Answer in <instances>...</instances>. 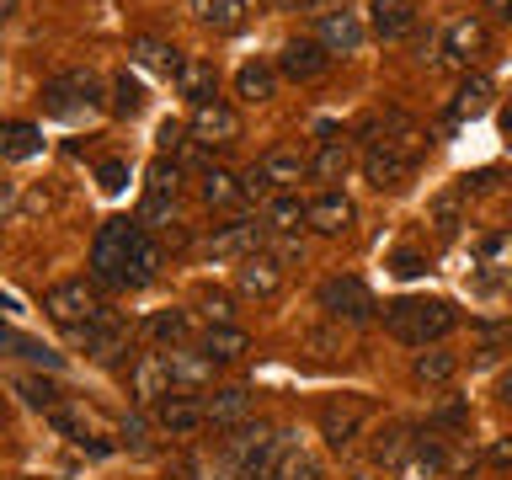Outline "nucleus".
<instances>
[{"label": "nucleus", "instance_id": "obj_1", "mask_svg": "<svg viewBox=\"0 0 512 480\" xmlns=\"http://www.w3.org/2000/svg\"><path fill=\"white\" fill-rule=\"evenodd\" d=\"M384 326L406 347H432L459 326V315L448 299H395V304H384Z\"/></svg>", "mask_w": 512, "mask_h": 480}, {"label": "nucleus", "instance_id": "obj_2", "mask_svg": "<svg viewBox=\"0 0 512 480\" xmlns=\"http://www.w3.org/2000/svg\"><path fill=\"white\" fill-rule=\"evenodd\" d=\"M422 134H400V139H374L363 150V176L374 182L379 192H400L411 182V171H416V155H422V144H416Z\"/></svg>", "mask_w": 512, "mask_h": 480}, {"label": "nucleus", "instance_id": "obj_3", "mask_svg": "<svg viewBox=\"0 0 512 480\" xmlns=\"http://www.w3.org/2000/svg\"><path fill=\"white\" fill-rule=\"evenodd\" d=\"M43 310H48V320H54V326L70 331V342H80V336H86L96 320L107 315L102 299L91 294L86 278H64V283H54V288L43 294Z\"/></svg>", "mask_w": 512, "mask_h": 480}, {"label": "nucleus", "instance_id": "obj_4", "mask_svg": "<svg viewBox=\"0 0 512 480\" xmlns=\"http://www.w3.org/2000/svg\"><path fill=\"white\" fill-rule=\"evenodd\" d=\"M278 432L262 427V422H240V427H224V443H219V459H224V470L240 475V480H256L262 475V464H267V448Z\"/></svg>", "mask_w": 512, "mask_h": 480}, {"label": "nucleus", "instance_id": "obj_5", "mask_svg": "<svg viewBox=\"0 0 512 480\" xmlns=\"http://www.w3.org/2000/svg\"><path fill=\"white\" fill-rule=\"evenodd\" d=\"M139 235L144 230L134 219H107L102 230H96V240H91V278L118 288V272H123V262H128V251H134Z\"/></svg>", "mask_w": 512, "mask_h": 480}, {"label": "nucleus", "instance_id": "obj_6", "mask_svg": "<svg viewBox=\"0 0 512 480\" xmlns=\"http://www.w3.org/2000/svg\"><path fill=\"white\" fill-rule=\"evenodd\" d=\"M43 107L54 118H80V112H96L102 107V80L91 70H64L43 86Z\"/></svg>", "mask_w": 512, "mask_h": 480}, {"label": "nucleus", "instance_id": "obj_7", "mask_svg": "<svg viewBox=\"0 0 512 480\" xmlns=\"http://www.w3.org/2000/svg\"><path fill=\"white\" fill-rule=\"evenodd\" d=\"M320 310H326L331 320H347V326H363V320L379 315V304L358 278H326L320 283Z\"/></svg>", "mask_w": 512, "mask_h": 480}, {"label": "nucleus", "instance_id": "obj_8", "mask_svg": "<svg viewBox=\"0 0 512 480\" xmlns=\"http://www.w3.org/2000/svg\"><path fill=\"white\" fill-rule=\"evenodd\" d=\"M267 219H235V224H224V230H214L203 240V256H214V262H224V256H235V262H246V256L262 251V240H267Z\"/></svg>", "mask_w": 512, "mask_h": 480}, {"label": "nucleus", "instance_id": "obj_9", "mask_svg": "<svg viewBox=\"0 0 512 480\" xmlns=\"http://www.w3.org/2000/svg\"><path fill=\"white\" fill-rule=\"evenodd\" d=\"M283 283H288V262H278L272 251H256L235 267V288L246 299H278Z\"/></svg>", "mask_w": 512, "mask_h": 480}, {"label": "nucleus", "instance_id": "obj_10", "mask_svg": "<svg viewBox=\"0 0 512 480\" xmlns=\"http://www.w3.org/2000/svg\"><path fill=\"white\" fill-rule=\"evenodd\" d=\"M176 390V379H171V363H166V352H139L134 363H128V395L144 400V406H160Z\"/></svg>", "mask_w": 512, "mask_h": 480}, {"label": "nucleus", "instance_id": "obj_11", "mask_svg": "<svg viewBox=\"0 0 512 480\" xmlns=\"http://www.w3.org/2000/svg\"><path fill=\"white\" fill-rule=\"evenodd\" d=\"M363 422H368V400L363 395H342V400H326V406H320V438H326L331 448H347L363 432Z\"/></svg>", "mask_w": 512, "mask_h": 480}, {"label": "nucleus", "instance_id": "obj_12", "mask_svg": "<svg viewBox=\"0 0 512 480\" xmlns=\"http://www.w3.org/2000/svg\"><path fill=\"white\" fill-rule=\"evenodd\" d=\"M192 139L198 144H208V150H214V144H235L240 139V112L230 107V102H203V107H192Z\"/></svg>", "mask_w": 512, "mask_h": 480}, {"label": "nucleus", "instance_id": "obj_13", "mask_svg": "<svg viewBox=\"0 0 512 480\" xmlns=\"http://www.w3.org/2000/svg\"><path fill=\"white\" fill-rule=\"evenodd\" d=\"M326 64H331V48L320 38H288L283 54H278V75H288V80H320V75H326Z\"/></svg>", "mask_w": 512, "mask_h": 480}, {"label": "nucleus", "instance_id": "obj_14", "mask_svg": "<svg viewBox=\"0 0 512 480\" xmlns=\"http://www.w3.org/2000/svg\"><path fill=\"white\" fill-rule=\"evenodd\" d=\"M155 422H160V432H171V438H192L198 427H208V411H203V400H192V390H171L155 406Z\"/></svg>", "mask_w": 512, "mask_h": 480}, {"label": "nucleus", "instance_id": "obj_15", "mask_svg": "<svg viewBox=\"0 0 512 480\" xmlns=\"http://www.w3.org/2000/svg\"><path fill=\"white\" fill-rule=\"evenodd\" d=\"M256 171L267 176L272 192H288V187L299 182V176H310V155H304L299 144H272V150L256 160Z\"/></svg>", "mask_w": 512, "mask_h": 480}, {"label": "nucleus", "instance_id": "obj_16", "mask_svg": "<svg viewBox=\"0 0 512 480\" xmlns=\"http://www.w3.org/2000/svg\"><path fill=\"white\" fill-rule=\"evenodd\" d=\"M352 219H358V208H352L347 192L326 187L320 198H310V230H315V235H347Z\"/></svg>", "mask_w": 512, "mask_h": 480}, {"label": "nucleus", "instance_id": "obj_17", "mask_svg": "<svg viewBox=\"0 0 512 480\" xmlns=\"http://www.w3.org/2000/svg\"><path fill=\"white\" fill-rule=\"evenodd\" d=\"M75 347H86V358H96V363H112L118 352H128V320L107 310V315L96 320V326H91L86 336H80Z\"/></svg>", "mask_w": 512, "mask_h": 480}, {"label": "nucleus", "instance_id": "obj_18", "mask_svg": "<svg viewBox=\"0 0 512 480\" xmlns=\"http://www.w3.org/2000/svg\"><path fill=\"white\" fill-rule=\"evenodd\" d=\"M368 27L384 43H400L406 32H416V6L411 0H368Z\"/></svg>", "mask_w": 512, "mask_h": 480}, {"label": "nucleus", "instance_id": "obj_19", "mask_svg": "<svg viewBox=\"0 0 512 480\" xmlns=\"http://www.w3.org/2000/svg\"><path fill=\"white\" fill-rule=\"evenodd\" d=\"M320 43L331 48V54H358L363 48V16L358 11H326L320 16Z\"/></svg>", "mask_w": 512, "mask_h": 480}, {"label": "nucleus", "instance_id": "obj_20", "mask_svg": "<svg viewBox=\"0 0 512 480\" xmlns=\"http://www.w3.org/2000/svg\"><path fill=\"white\" fill-rule=\"evenodd\" d=\"M486 54V22H475V16H464V22H454L443 32V59L448 64H464L470 70V59Z\"/></svg>", "mask_w": 512, "mask_h": 480}, {"label": "nucleus", "instance_id": "obj_21", "mask_svg": "<svg viewBox=\"0 0 512 480\" xmlns=\"http://www.w3.org/2000/svg\"><path fill=\"white\" fill-rule=\"evenodd\" d=\"M166 363H171L176 390H203V384L214 379V368H219L203 347H171V352H166Z\"/></svg>", "mask_w": 512, "mask_h": 480}, {"label": "nucleus", "instance_id": "obj_22", "mask_svg": "<svg viewBox=\"0 0 512 480\" xmlns=\"http://www.w3.org/2000/svg\"><path fill=\"white\" fill-rule=\"evenodd\" d=\"M176 192H182V171H176V160L160 155L150 166V192H144V219H160L166 208L176 203Z\"/></svg>", "mask_w": 512, "mask_h": 480}, {"label": "nucleus", "instance_id": "obj_23", "mask_svg": "<svg viewBox=\"0 0 512 480\" xmlns=\"http://www.w3.org/2000/svg\"><path fill=\"white\" fill-rule=\"evenodd\" d=\"M208 411V427H240L251 416V390H240V384H224V390H214L203 400Z\"/></svg>", "mask_w": 512, "mask_h": 480}, {"label": "nucleus", "instance_id": "obj_24", "mask_svg": "<svg viewBox=\"0 0 512 480\" xmlns=\"http://www.w3.org/2000/svg\"><path fill=\"white\" fill-rule=\"evenodd\" d=\"M155 272H160V246L150 235H139L134 251H128V262H123V272H118V288H150Z\"/></svg>", "mask_w": 512, "mask_h": 480}, {"label": "nucleus", "instance_id": "obj_25", "mask_svg": "<svg viewBox=\"0 0 512 480\" xmlns=\"http://www.w3.org/2000/svg\"><path fill=\"white\" fill-rule=\"evenodd\" d=\"M352 171V144L347 139H320V150L310 155V176L315 182H342V176Z\"/></svg>", "mask_w": 512, "mask_h": 480}, {"label": "nucleus", "instance_id": "obj_26", "mask_svg": "<svg viewBox=\"0 0 512 480\" xmlns=\"http://www.w3.org/2000/svg\"><path fill=\"white\" fill-rule=\"evenodd\" d=\"M262 219H267L272 235H299V230H310V203H299L294 192H278Z\"/></svg>", "mask_w": 512, "mask_h": 480}, {"label": "nucleus", "instance_id": "obj_27", "mask_svg": "<svg viewBox=\"0 0 512 480\" xmlns=\"http://www.w3.org/2000/svg\"><path fill=\"white\" fill-rule=\"evenodd\" d=\"M368 454H374V464H406L416 454V438H411V427L406 422H390V427H379L374 432V443H368Z\"/></svg>", "mask_w": 512, "mask_h": 480}, {"label": "nucleus", "instance_id": "obj_28", "mask_svg": "<svg viewBox=\"0 0 512 480\" xmlns=\"http://www.w3.org/2000/svg\"><path fill=\"white\" fill-rule=\"evenodd\" d=\"M454 374H459V358H454V352H443V347H422L411 358V379L427 384V390H438V384H448Z\"/></svg>", "mask_w": 512, "mask_h": 480}, {"label": "nucleus", "instance_id": "obj_29", "mask_svg": "<svg viewBox=\"0 0 512 480\" xmlns=\"http://www.w3.org/2000/svg\"><path fill=\"white\" fill-rule=\"evenodd\" d=\"M198 192H203V203L214 208V214H224V208H240V203H246V182H240L235 171H219V166L203 176V187H198Z\"/></svg>", "mask_w": 512, "mask_h": 480}, {"label": "nucleus", "instance_id": "obj_30", "mask_svg": "<svg viewBox=\"0 0 512 480\" xmlns=\"http://www.w3.org/2000/svg\"><path fill=\"white\" fill-rule=\"evenodd\" d=\"M198 347H203L214 363H240V358L251 352V336L240 331V326H208Z\"/></svg>", "mask_w": 512, "mask_h": 480}, {"label": "nucleus", "instance_id": "obj_31", "mask_svg": "<svg viewBox=\"0 0 512 480\" xmlns=\"http://www.w3.org/2000/svg\"><path fill=\"white\" fill-rule=\"evenodd\" d=\"M176 91H182L192 107L214 102V91H219V75H214V64H208V59H187V64H182V75H176Z\"/></svg>", "mask_w": 512, "mask_h": 480}, {"label": "nucleus", "instance_id": "obj_32", "mask_svg": "<svg viewBox=\"0 0 512 480\" xmlns=\"http://www.w3.org/2000/svg\"><path fill=\"white\" fill-rule=\"evenodd\" d=\"M246 0H192V16H198L203 27H214V32H235L240 22H246Z\"/></svg>", "mask_w": 512, "mask_h": 480}, {"label": "nucleus", "instance_id": "obj_33", "mask_svg": "<svg viewBox=\"0 0 512 480\" xmlns=\"http://www.w3.org/2000/svg\"><path fill=\"white\" fill-rule=\"evenodd\" d=\"M486 107H491V80L486 75H464V86L454 96V107H448V118L464 123V118H480Z\"/></svg>", "mask_w": 512, "mask_h": 480}, {"label": "nucleus", "instance_id": "obj_34", "mask_svg": "<svg viewBox=\"0 0 512 480\" xmlns=\"http://www.w3.org/2000/svg\"><path fill=\"white\" fill-rule=\"evenodd\" d=\"M235 91H240V102H272V91H278V70H272V64H240Z\"/></svg>", "mask_w": 512, "mask_h": 480}, {"label": "nucleus", "instance_id": "obj_35", "mask_svg": "<svg viewBox=\"0 0 512 480\" xmlns=\"http://www.w3.org/2000/svg\"><path fill=\"white\" fill-rule=\"evenodd\" d=\"M11 390H16V400H22V406H32V411H54V406H64V400H59V384L54 379H43V374H22V379H16L11 384Z\"/></svg>", "mask_w": 512, "mask_h": 480}, {"label": "nucleus", "instance_id": "obj_36", "mask_svg": "<svg viewBox=\"0 0 512 480\" xmlns=\"http://www.w3.org/2000/svg\"><path fill=\"white\" fill-rule=\"evenodd\" d=\"M134 64H144V70H160V75H171V80H176V75H182V64H187V59L176 54L171 43L139 38V43H134Z\"/></svg>", "mask_w": 512, "mask_h": 480}, {"label": "nucleus", "instance_id": "obj_37", "mask_svg": "<svg viewBox=\"0 0 512 480\" xmlns=\"http://www.w3.org/2000/svg\"><path fill=\"white\" fill-rule=\"evenodd\" d=\"M155 336L160 347H187V336H192V320H187V310H155L150 315V326H144Z\"/></svg>", "mask_w": 512, "mask_h": 480}, {"label": "nucleus", "instance_id": "obj_38", "mask_svg": "<svg viewBox=\"0 0 512 480\" xmlns=\"http://www.w3.org/2000/svg\"><path fill=\"white\" fill-rule=\"evenodd\" d=\"M0 347H6V352H16V358H27L32 368H48V374H54V368L64 363V358H59L54 347L32 342V336H22V331H6V336H0Z\"/></svg>", "mask_w": 512, "mask_h": 480}, {"label": "nucleus", "instance_id": "obj_39", "mask_svg": "<svg viewBox=\"0 0 512 480\" xmlns=\"http://www.w3.org/2000/svg\"><path fill=\"white\" fill-rule=\"evenodd\" d=\"M432 224H438V235H443V240H454V235H459V224H464V187L443 192V198L432 203Z\"/></svg>", "mask_w": 512, "mask_h": 480}, {"label": "nucleus", "instance_id": "obj_40", "mask_svg": "<svg viewBox=\"0 0 512 480\" xmlns=\"http://www.w3.org/2000/svg\"><path fill=\"white\" fill-rule=\"evenodd\" d=\"M0 150H6V160L38 155V150H43V128H38V123H11V128H6V144H0Z\"/></svg>", "mask_w": 512, "mask_h": 480}, {"label": "nucleus", "instance_id": "obj_41", "mask_svg": "<svg viewBox=\"0 0 512 480\" xmlns=\"http://www.w3.org/2000/svg\"><path fill=\"white\" fill-rule=\"evenodd\" d=\"M139 107H144V86L123 70L118 80H112V112H118V118H134Z\"/></svg>", "mask_w": 512, "mask_h": 480}, {"label": "nucleus", "instance_id": "obj_42", "mask_svg": "<svg viewBox=\"0 0 512 480\" xmlns=\"http://www.w3.org/2000/svg\"><path fill=\"white\" fill-rule=\"evenodd\" d=\"M480 262L496 267V278H512V235L502 230V235H486V240H480Z\"/></svg>", "mask_w": 512, "mask_h": 480}, {"label": "nucleus", "instance_id": "obj_43", "mask_svg": "<svg viewBox=\"0 0 512 480\" xmlns=\"http://www.w3.org/2000/svg\"><path fill=\"white\" fill-rule=\"evenodd\" d=\"M272 480H320V464H315L310 454H299V448H294V454L278 464V475H272Z\"/></svg>", "mask_w": 512, "mask_h": 480}, {"label": "nucleus", "instance_id": "obj_44", "mask_svg": "<svg viewBox=\"0 0 512 480\" xmlns=\"http://www.w3.org/2000/svg\"><path fill=\"white\" fill-rule=\"evenodd\" d=\"M96 182H102V192H123L128 187V160H102Z\"/></svg>", "mask_w": 512, "mask_h": 480}, {"label": "nucleus", "instance_id": "obj_45", "mask_svg": "<svg viewBox=\"0 0 512 480\" xmlns=\"http://www.w3.org/2000/svg\"><path fill=\"white\" fill-rule=\"evenodd\" d=\"M198 310L208 315V326H230V299L224 294H198Z\"/></svg>", "mask_w": 512, "mask_h": 480}, {"label": "nucleus", "instance_id": "obj_46", "mask_svg": "<svg viewBox=\"0 0 512 480\" xmlns=\"http://www.w3.org/2000/svg\"><path fill=\"white\" fill-rule=\"evenodd\" d=\"M422 272H427V256H416V251L395 256V278H422Z\"/></svg>", "mask_w": 512, "mask_h": 480}, {"label": "nucleus", "instance_id": "obj_47", "mask_svg": "<svg viewBox=\"0 0 512 480\" xmlns=\"http://www.w3.org/2000/svg\"><path fill=\"white\" fill-rule=\"evenodd\" d=\"M486 459H491V470H512V438H496L486 448Z\"/></svg>", "mask_w": 512, "mask_h": 480}, {"label": "nucleus", "instance_id": "obj_48", "mask_svg": "<svg viewBox=\"0 0 512 480\" xmlns=\"http://www.w3.org/2000/svg\"><path fill=\"white\" fill-rule=\"evenodd\" d=\"M123 443H128V448L144 443V422H139V416H123Z\"/></svg>", "mask_w": 512, "mask_h": 480}, {"label": "nucleus", "instance_id": "obj_49", "mask_svg": "<svg viewBox=\"0 0 512 480\" xmlns=\"http://www.w3.org/2000/svg\"><path fill=\"white\" fill-rule=\"evenodd\" d=\"M176 144H182V128L166 123V128H160V150H176Z\"/></svg>", "mask_w": 512, "mask_h": 480}, {"label": "nucleus", "instance_id": "obj_50", "mask_svg": "<svg viewBox=\"0 0 512 480\" xmlns=\"http://www.w3.org/2000/svg\"><path fill=\"white\" fill-rule=\"evenodd\" d=\"M491 16L496 22H512V0H491Z\"/></svg>", "mask_w": 512, "mask_h": 480}, {"label": "nucleus", "instance_id": "obj_51", "mask_svg": "<svg viewBox=\"0 0 512 480\" xmlns=\"http://www.w3.org/2000/svg\"><path fill=\"white\" fill-rule=\"evenodd\" d=\"M278 11H304V6H315V0H272Z\"/></svg>", "mask_w": 512, "mask_h": 480}, {"label": "nucleus", "instance_id": "obj_52", "mask_svg": "<svg viewBox=\"0 0 512 480\" xmlns=\"http://www.w3.org/2000/svg\"><path fill=\"white\" fill-rule=\"evenodd\" d=\"M496 395H502V406H512V374H502V384H496Z\"/></svg>", "mask_w": 512, "mask_h": 480}, {"label": "nucleus", "instance_id": "obj_53", "mask_svg": "<svg viewBox=\"0 0 512 480\" xmlns=\"http://www.w3.org/2000/svg\"><path fill=\"white\" fill-rule=\"evenodd\" d=\"M16 6H22V0H0V16H16Z\"/></svg>", "mask_w": 512, "mask_h": 480}, {"label": "nucleus", "instance_id": "obj_54", "mask_svg": "<svg viewBox=\"0 0 512 480\" xmlns=\"http://www.w3.org/2000/svg\"><path fill=\"white\" fill-rule=\"evenodd\" d=\"M352 480H368V475H352Z\"/></svg>", "mask_w": 512, "mask_h": 480}]
</instances>
